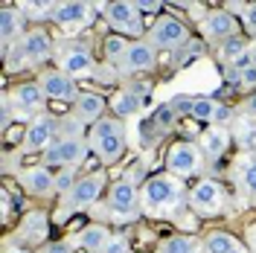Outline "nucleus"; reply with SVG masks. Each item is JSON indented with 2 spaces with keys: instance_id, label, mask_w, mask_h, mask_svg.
<instances>
[{
  "instance_id": "f257e3e1",
  "label": "nucleus",
  "mask_w": 256,
  "mask_h": 253,
  "mask_svg": "<svg viewBox=\"0 0 256 253\" xmlns=\"http://www.w3.org/2000/svg\"><path fill=\"white\" fill-rule=\"evenodd\" d=\"M184 180L175 178V174H154V178H148L146 180V186L140 190V204H143L146 212H169V210H175L180 201H184Z\"/></svg>"
},
{
  "instance_id": "f03ea898",
  "label": "nucleus",
  "mask_w": 256,
  "mask_h": 253,
  "mask_svg": "<svg viewBox=\"0 0 256 253\" xmlns=\"http://www.w3.org/2000/svg\"><path fill=\"white\" fill-rule=\"evenodd\" d=\"M88 146L99 154L102 163H116L126 152V128H122V122L102 116L88 131Z\"/></svg>"
},
{
  "instance_id": "7ed1b4c3",
  "label": "nucleus",
  "mask_w": 256,
  "mask_h": 253,
  "mask_svg": "<svg viewBox=\"0 0 256 253\" xmlns=\"http://www.w3.org/2000/svg\"><path fill=\"white\" fill-rule=\"evenodd\" d=\"M102 192H105V174L102 172H90V174H84V178H79V184L62 198V210H58L62 222L67 216H73V212L90 210L102 198Z\"/></svg>"
},
{
  "instance_id": "20e7f679",
  "label": "nucleus",
  "mask_w": 256,
  "mask_h": 253,
  "mask_svg": "<svg viewBox=\"0 0 256 253\" xmlns=\"http://www.w3.org/2000/svg\"><path fill=\"white\" fill-rule=\"evenodd\" d=\"M88 137H58V140L50 146L47 152L41 154V163L52 169V166H62V169H76L84 154H88Z\"/></svg>"
},
{
  "instance_id": "39448f33",
  "label": "nucleus",
  "mask_w": 256,
  "mask_h": 253,
  "mask_svg": "<svg viewBox=\"0 0 256 253\" xmlns=\"http://www.w3.org/2000/svg\"><path fill=\"white\" fill-rule=\"evenodd\" d=\"M201 166H204V154H201V146H198V142L180 140V142H175V146L169 148V154H166V172L180 178V180L198 174Z\"/></svg>"
},
{
  "instance_id": "423d86ee",
  "label": "nucleus",
  "mask_w": 256,
  "mask_h": 253,
  "mask_svg": "<svg viewBox=\"0 0 256 253\" xmlns=\"http://www.w3.org/2000/svg\"><path fill=\"white\" fill-rule=\"evenodd\" d=\"M58 128H62V120H56V116H50V114H41V116L30 120L26 134H24V142H20V152H24V154H38V152L44 154L50 146L58 140V137H56Z\"/></svg>"
},
{
  "instance_id": "0eeeda50",
  "label": "nucleus",
  "mask_w": 256,
  "mask_h": 253,
  "mask_svg": "<svg viewBox=\"0 0 256 253\" xmlns=\"http://www.w3.org/2000/svg\"><path fill=\"white\" fill-rule=\"evenodd\" d=\"M148 44L154 50H178L184 44H190V30L175 15H160L154 20L152 32H148Z\"/></svg>"
},
{
  "instance_id": "6e6552de",
  "label": "nucleus",
  "mask_w": 256,
  "mask_h": 253,
  "mask_svg": "<svg viewBox=\"0 0 256 253\" xmlns=\"http://www.w3.org/2000/svg\"><path fill=\"white\" fill-rule=\"evenodd\" d=\"M186 198H190V206L195 212H201V216H218L224 210V201H227V195H224V186L218 180H198L190 192H186Z\"/></svg>"
},
{
  "instance_id": "1a4fd4ad",
  "label": "nucleus",
  "mask_w": 256,
  "mask_h": 253,
  "mask_svg": "<svg viewBox=\"0 0 256 253\" xmlns=\"http://www.w3.org/2000/svg\"><path fill=\"white\" fill-rule=\"evenodd\" d=\"M102 12H105V20H108L116 32H126V35H140V32H143L140 9L134 6V0H114V3H105Z\"/></svg>"
},
{
  "instance_id": "9d476101",
  "label": "nucleus",
  "mask_w": 256,
  "mask_h": 253,
  "mask_svg": "<svg viewBox=\"0 0 256 253\" xmlns=\"http://www.w3.org/2000/svg\"><path fill=\"white\" fill-rule=\"evenodd\" d=\"M137 201H140V195H137V186L134 184H128V180H116L108 192V212L116 216V222H134L137 218Z\"/></svg>"
},
{
  "instance_id": "9b49d317",
  "label": "nucleus",
  "mask_w": 256,
  "mask_h": 253,
  "mask_svg": "<svg viewBox=\"0 0 256 253\" xmlns=\"http://www.w3.org/2000/svg\"><path fill=\"white\" fill-rule=\"evenodd\" d=\"M58 70L62 73H67V76H88V73H94V52H90V47H84V44H64L62 50H58Z\"/></svg>"
},
{
  "instance_id": "f8f14e48",
  "label": "nucleus",
  "mask_w": 256,
  "mask_h": 253,
  "mask_svg": "<svg viewBox=\"0 0 256 253\" xmlns=\"http://www.w3.org/2000/svg\"><path fill=\"white\" fill-rule=\"evenodd\" d=\"M9 99H12V105L18 108V120L20 116H41V108H44V90H41V84L38 82H20L15 84L12 90H9Z\"/></svg>"
},
{
  "instance_id": "ddd939ff",
  "label": "nucleus",
  "mask_w": 256,
  "mask_h": 253,
  "mask_svg": "<svg viewBox=\"0 0 256 253\" xmlns=\"http://www.w3.org/2000/svg\"><path fill=\"white\" fill-rule=\"evenodd\" d=\"M96 6L94 3H82V0H64V3H56V15L52 20L64 26V30H82L88 24H94Z\"/></svg>"
},
{
  "instance_id": "4468645a",
  "label": "nucleus",
  "mask_w": 256,
  "mask_h": 253,
  "mask_svg": "<svg viewBox=\"0 0 256 253\" xmlns=\"http://www.w3.org/2000/svg\"><path fill=\"white\" fill-rule=\"evenodd\" d=\"M38 84L47 99H58V102H70V99H79V88H76V79L67 76L62 70H44L38 76Z\"/></svg>"
},
{
  "instance_id": "2eb2a0df",
  "label": "nucleus",
  "mask_w": 256,
  "mask_h": 253,
  "mask_svg": "<svg viewBox=\"0 0 256 253\" xmlns=\"http://www.w3.org/2000/svg\"><path fill=\"white\" fill-rule=\"evenodd\" d=\"M18 184L35 198H47V195L56 192V172L47 169L44 163H38V166H30V169H20L18 172Z\"/></svg>"
},
{
  "instance_id": "dca6fc26",
  "label": "nucleus",
  "mask_w": 256,
  "mask_h": 253,
  "mask_svg": "<svg viewBox=\"0 0 256 253\" xmlns=\"http://www.w3.org/2000/svg\"><path fill=\"white\" fill-rule=\"evenodd\" d=\"M201 35L207 41H222L224 44V41H230V38L239 35V20L230 12H224V9H216V12H210L201 20Z\"/></svg>"
},
{
  "instance_id": "f3484780",
  "label": "nucleus",
  "mask_w": 256,
  "mask_h": 253,
  "mask_svg": "<svg viewBox=\"0 0 256 253\" xmlns=\"http://www.w3.org/2000/svg\"><path fill=\"white\" fill-rule=\"evenodd\" d=\"M18 56H24V62H47L52 56V38L44 30H30L18 41Z\"/></svg>"
},
{
  "instance_id": "a211bd4d",
  "label": "nucleus",
  "mask_w": 256,
  "mask_h": 253,
  "mask_svg": "<svg viewBox=\"0 0 256 253\" xmlns=\"http://www.w3.org/2000/svg\"><path fill=\"white\" fill-rule=\"evenodd\" d=\"M158 67V50L148 41H131L126 58H122V70L126 73H152Z\"/></svg>"
},
{
  "instance_id": "6ab92c4d",
  "label": "nucleus",
  "mask_w": 256,
  "mask_h": 253,
  "mask_svg": "<svg viewBox=\"0 0 256 253\" xmlns=\"http://www.w3.org/2000/svg\"><path fill=\"white\" fill-rule=\"evenodd\" d=\"M198 146H201V154L207 160H218V158H224L227 148H230V131L224 126H212L201 134Z\"/></svg>"
},
{
  "instance_id": "aec40b11",
  "label": "nucleus",
  "mask_w": 256,
  "mask_h": 253,
  "mask_svg": "<svg viewBox=\"0 0 256 253\" xmlns=\"http://www.w3.org/2000/svg\"><path fill=\"white\" fill-rule=\"evenodd\" d=\"M24 24H26V15L18 12L15 6H3L0 9V38H3V47H9L12 41H20L24 35Z\"/></svg>"
},
{
  "instance_id": "412c9836",
  "label": "nucleus",
  "mask_w": 256,
  "mask_h": 253,
  "mask_svg": "<svg viewBox=\"0 0 256 253\" xmlns=\"http://www.w3.org/2000/svg\"><path fill=\"white\" fill-rule=\"evenodd\" d=\"M108 238H111V233H108L105 224H88L79 236L73 238V244L84 253H102L105 244H108Z\"/></svg>"
},
{
  "instance_id": "4be33fe9",
  "label": "nucleus",
  "mask_w": 256,
  "mask_h": 253,
  "mask_svg": "<svg viewBox=\"0 0 256 253\" xmlns=\"http://www.w3.org/2000/svg\"><path fill=\"white\" fill-rule=\"evenodd\" d=\"M105 96L99 94H82L79 99H76V114L73 116H79L84 126H90V122H99L102 120V111H105Z\"/></svg>"
},
{
  "instance_id": "5701e85b",
  "label": "nucleus",
  "mask_w": 256,
  "mask_h": 253,
  "mask_svg": "<svg viewBox=\"0 0 256 253\" xmlns=\"http://www.w3.org/2000/svg\"><path fill=\"white\" fill-rule=\"evenodd\" d=\"M204 253H244L242 242L224 230H210L204 236Z\"/></svg>"
},
{
  "instance_id": "b1692460",
  "label": "nucleus",
  "mask_w": 256,
  "mask_h": 253,
  "mask_svg": "<svg viewBox=\"0 0 256 253\" xmlns=\"http://www.w3.org/2000/svg\"><path fill=\"white\" fill-rule=\"evenodd\" d=\"M18 236L24 238V242H30V244L44 242L47 238V216L44 212H30L20 222V227H18Z\"/></svg>"
},
{
  "instance_id": "393cba45",
  "label": "nucleus",
  "mask_w": 256,
  "mask_h": 253,
  "mask_svg": "<svg viewBox=\"0 0 256 253\" xmlns=\"http://www.w3.org/2000/svg\"><path fill=\"white\" fill-rule=\"evenodd\" d=\"M158 253H204V238L195 236H169L160 242Z\"/></svg>"
},
{
  "instance_id": "a878e982",
  "label": "nucleus",
  "mask_w": 256,
  "mask_h": 253,
  "mask_svg": "<svg viewBox=\"0 0 256 253\" xmlns=\"http://www.w3.org/2000/svg\"><path fill=\"white\" fill-rule=\"evenodd\" d=\"M143 105V96H137L134 90H120V94L111 99V108L116 116H134Z\"/></svg>"
},
{
  "instance_id": "bb28decb",
  "label": "nucleus",
  "mask_w": 256,
  "mask_h": 253,
  "mask_svg": "<svg viewBox=\"0 0 256 253\" xmlns=\"http://www.w3.org/2000/svg\"><path fill=\"white\" fill-rule=\"evenodd\" d=\"M216 111H218V102L216 99H207V96H198L195 105H192V116L198 122H207V126L216 122Z\"/></svg>"
},
{
  "instance_id": "cd10ccee",
  "label": "nucleus",
  "mask_w": 256,
  "mask_h": 253,
  "mask_svg": "<svg viewBox=\"0 0 256 253\" xmlns=\"http://www.w3.org/2000/svg\"><path fill=\"white\" fill-rule=\"evenodd\" d=\"M128 47H131V41H126L122 35H108V38H105V44H102L108 62H122V58H126V52H128Z\"/></svg>"
},
{
  "instance_id": "c85d7f7f",
  "label": "nucleus",
  "mask_w": 256,
  "mask_h": 253,
  "mask_svg": "<svg viewBox=\"0 0 256 253\" xmlns=\"http://www.w3.org/2000/svg\"><path fill=\"white\" fill-rule=\"evenodd\" d=\"M239 186H242V192H244L250 201H256V160L242 163V169H239Z\"/></svg>"
},
{
  "instance_id": "c756f323",
  "label": "nucleus",
  "mask_w": 256,
  "mask_h": 253,
  "mask_svg": "<svg viewBox=\"0 0 256 253\" xmlns=\"http://www.w3.org/2000/svg\"><path fill=\"white\" fill-rule=\"evenodd\" d=\"M20 12L26 18H52L56 15V3H41V0H35V3H24L20 6Z\"/></svg>"
},
{
  "instance_id": "7c9ffc66",
  "label": "nucleus",
  "mask_w": 256,
  "mask_h": 253,
  "mask_svg": "<svg viewBox=\"0 0 256 253\" xmlns=\"http://www.w3.org/2000/svg\"><path fill=\"white\" fill-rule=\"evenodd\" d=\"M248 47H250V44H244L239 35H236V38H230V41H224V44H222V56L233 64L236 58H242V56H244V50H248Z\"/></svg>"
},
{
  "instance_id": "2f4dec72",
  "label": "nucleus",
  "mask_w": 256,
  "mask_h": 253,
  "mask_svg": "<svg viewBox=\"0 0 256 253\" xmlns=\"http://www.w3.org/2000/svg\"><path fill=\"white\" fill-rule=\"evenodd\" d=\"M79 184V178H76V169H62V172H56V192L58 195H67V192L73 190Z\"/></svg>"
},
{
  "instance_id": "473e14b6",
  "label": "nucleus",
  "mask_w": 256,
  "mask_h": 253,
  "mask_svg": "<svg viewBox=\"0 0 256 253\" xmlns=\"http://www.w3.org/2000/svg\"><path fill=\"white\" fill-rule=\"evenodd\" d=\"M175 116L178 114L172 111V105L166 102V105H160V108H154V128L158 131H166V128L175 126Z\"/></svg>"
},
{
  "instance_id": "72a5a7b5",
  "label": "nucleus",
  "mask_w": 256,
  "mask_h": 253,
  "mask_svg": "<svg viewBox=\"0 0 256 253\" xmlns=\"http://www.w3.org/2000/svg\"><path fill=\"white\" fill-rule=\"evenodd\" d=\"M169 105H172V111L178 116H192V105H195V96H186V94H178L169 99Z\"/></svg>"
},
{
  "instance_id": "f704fd0d",
  "label": "nucleus",
  "mask_w": 256,
  "mask_h": 253,
  "mask_svg": "<svg viewBox=\"0 0 256 253\" xmlns=\"http://www.w3.org/2000/svg\"><path fill=\"white\" fill-rule=\"evenodd\" d=\"M131 250V242H128V236H122V233H114L111 238H108V244H105V250L102 253H128Z\"/></svg>"
},
{
  "instance_id": "c9c22d12",
  "label": "nucleus",
  "mask_w": 256,
  "mask_h": 253,
  "mask_svg": "<svg viewBox=\"0 0 256 253\" xmlns=\"http://www.w3.org/2000/svg\"><path fill=\"white\" fill-rule=\"evenodd\" d=\"M242 20H244V26H248L250 32H256V3L244 6V12H242Z\"/></svg>"
},
{
  "instance_id": "e433bc0d",
  "label": "nucleus",
  "mask_w": 256,
  "mask_h": 253,
  "mask_svg": "<svg viewBox=\"0 0 256 253\" xmlns=\"http://www.w3.org/2000/svg\"><path fill=\"white\" fill-rule=\"evenodd\" d=\"M41 253H73V244H67V242H50L41 248Z\"/></svg>"
},
{
  "instance_id": "4c0bfd02",
  "label": "nucleus",
  "mask_w": 256,
  "mask_h": 253,
  "mask_svg": "<svg viewBox=\"0 0 256 253\" xmlns=\"http://www.w3.org/2000/svg\"><path fill=\"white\" fill-rule=\"evenodd\" d=\"M134 6L140 12H146V15H154L158 9H163V3H158V0H134Z\"/></svg>"
},
{
  "instance_id": "58836bf2",
  "label": "nucleus",
  "mask_w": 256,
  "mask_h": 253,
  "mask_svg": "<svg viewBox=\"0 0 256 253\" xmlns=\"http://www.w3.org/2000/svg\"><path fill=\"white\" fill-rule=\"evenodd\" d=\"M242 84H244V88H256V64H250V67L242 70Z\"/></svg>"
},
{
  "instance_id": "ea45409f",
  "label": "nucleus",
  "mask_w": 256,
  "mask_h": 253,
  "mask_svg": "<svg viewBox=\"0 0 256 253\" xmlns=\"http://www.w3.org/2000/svg\"><path fill=\"white\" fill-rule=\"evenodd\" d=\"M9 122H12V99L3 96V116H0V126L9 128Z\"/></svg>"
},
{
  "instance_id": "a19ab883",
  "label": "nucleus",
  "mask_w": 256,
  "mask_h": 253,
  "mask_svg": "<svg viewBox=\"0 0 256 253\" xmlns=\"http://www.w3.org/2000/svg\"><path fill=\"white\" fill-rule=\"evenodd\" d=\"M244 146H256V122H244Z\"/></svg>"
},
{
  "instance_id": "79ce46f5",
  "label": "nucleus",
  "mask_w": 256,
  "mask_h": 253,
  "mask_svg": "<svg viewBox=\"0 0 256 253\" xmlns=\"http://www.w3.org/2000/svg\"><path fill=\"white\" fill-rule=\"evenodd\" d=\"M227 120H230V108L218 102V111H216V122H212V126H222V122H227Z\"/></svg>"
},
{
  "instance_id": "37998d69",
  "label": "nucleus",
  "mask_w": 256,
  "mask_h": 253,
  "mask_svg": "<svg viewBox=\"0 0 256 253\" xmlns=\"http://www.w3.org/2000/svg\"><path fill=\"white\" fill-rule=\"evenodd\" d=\"M227 84H230V88H239L242 84V70H236V67L227 70Z\"/></svg>"
},
{
  "instance_id": "c03bdc74",
  "label": "nucleus",
  "mask_w": 256,
  "mask_h": 253,
  "mask_svg": "<svg viewBox=\"0 0 256 253\" xmlns=\"http://www.w3.org/2000/svg\"><path fill=\"white\" fill-rule=\"evenodd\" d=\"M3 253H30V250H24L20 244H6V248H3Z\"/></svg>"
},
{
  "instance_id": "a18cd8bd",
  "label": "nucleus",
  "mask_w": 256,
  "mask_h": 253,
  "mask_svg": "<svg viewBox=\"0 0 256 253\" xmlns=\"http://www.w3.org/2000/svg\"><path fill=\"white\" fill-rule=\"evenodd\" d=\"M248 111H250V116H256V94L248 99Z\"/></svg>"
}]
</instances>
